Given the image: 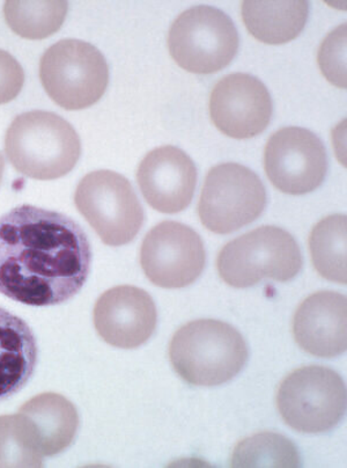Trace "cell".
I'll use <instances>...</instances> for the list:
<instances>
[{
  "label": "cell",
  "instance_id": "cell-1",
  "mask_svg": "<svg viewBox=\"0 0 347 468\" xmlns=\"http://www.w3.org/2000/svg\"><path fill=\"white\" fill-rule=\"evenodd\" d=\"M84 229L59 212L20 206L0 217V293L30 306L63 304L89 279Z\"/></svg>",
  "mask_w": 347,
  "mask_h": 468
},
{
  "label": "cell",
  "instance_id": "cell-2",
  "mask_svg": "<svg viewBox=\"0 0 347 468\" xmlns=\"http://www.w3.org/2000/svg\"><path fill=\"white\" fill-rule=\"evenodd\" d=\"M8 162L35 180H56L75 168L81 154L75 128L55 112L33 111L16 116L5 136Z\"/></svg>",
  "mask_w": 347,
  "mask_h": 468
},
{
  "label": "cell",
  "instance_id": "cell-3",
  "mask_svg": "<svg viewBox=\"0 0 347 468\" xmlns=\"http://www.w3.org/2000/svg\"><path fill=\"white\" fill-rule=\"evenodd\" d=\"M245 339L231 324L214 319L186 324L169 346L174 369L195 387H218L240 374L248 361Z\"/></svg>",
  "mask_w": 347,
  "mask_h": 468
},
{
  "label": "cell",
  "instance_id": "cell-4",
  "mask_svg": "<svg viewBox=\"0 0 347 468\" xmlns=\"http://www.w3.org/2000/svg\"><path fill=\"white\" fill-rule=\"evenodd\" d=\"M216 267L226 283L245 289L264 279H294L301 271L302 255L292 234L277 227H262L228 242L219 253Z\"/></svg>",
  "mask_w": 347,
  "mask_h": 468
},
{
  "label": "cell",
  "instance_id": "cell-5",
  "mask_svg": "<svg viewBox=\"0 0 347 468\" xmlns=\"http://www.w3.org/2000/svg\"><path fill=\"white\" fill-rule=\"evenodd\" d=\"M40 80L47 94L58 106L80 111L102 98L110 82V68L98 48L68 38L43 54Z\"/></svg>",
  "mask_w": 347,
  "mask_h": 468
},
{
  "label": "cell",
  "instance_id": "cell-6",
  "mask_svg": "<svg viewBox=\"0 0 347 468\" xmlns=\"http://www.w3.org/2000/svg\"><path fill=\"white\" fill-rule=\"evenodd\" d=\"M236 25L214 6L199 5L182 13L168 36L172 58L184 70L210 75L223 70L238 49Z\"/></svg>",
  "mask_w": 347,
  "mask_h": 468
},
{
  "label": "cell",
  "instance_id": "cell-7",
  "mask_svg": "<svg viewBox=\"0 0 347 468\" xmlns=\"http://www.w3.org/2000/svg\"><path fill=\"white\" fill-rule=\"evenodd\" d=\"M277 406L281 418L294 431H330L345 415L344 380L329 367H300L280 384Z\"/></svg>",
  "mask_w": 347,
  "mask_h": 468
},
{
  "label": "cell",
  "instance_id": "cell-8",
  "mask_svg": "<svg viewBox=\"0 0 347 468\" xmlns=\"http://www.w3.org/2000/svg\"><path fill=\"white\" fill-rule=\"evenodd\" d=\"M77 209L104 244L119 247L137 237L144 210L127 177L102 170L89 173L78 185Z\"/></svg>",
  "mask_w": 347,
  "mask_h": 468
},
{
  "label": "cell",
  "instance_id": "cell-9",
  "mask_svg": "<svg viewBox=\"0 0 347 468\" xmlns=\"http://www.w3.org/2000/svg\"><path fill=\"white\" fill-rule=\"evenodd\" d=\"M267 206V190L256 173L240 164L212 168L199 199L198 215L211 232L228 234L258 219Z\"/></svg>",
  "mask_w": 347,
  "mask_h": 468
},
{
  "label": "cell",
  "instance_id": "cell-10",
  "mask_svg": "<svg viewBox=\"0 0 347 468\" xmlns=\"http://www.w3.org/2000/svg\"><path fill=\"white\" fill-rule=\"evenodd\" d=\"M205 261L202 238L184 224L172 220L160 223L142 241V271L160 288L188 287L202 275Z\"/></svg>",
  "mask_w": 347,
  "mask_h": 468
},
{
  "label": "cell",
  "instance_id": "cell-11",
  "mask_svg": "<svg viewBox=\"0 0 347 468\" xmlns=\"http://www.w3.org/2000/svg\"><path fill=\"white\" fill-rule=\"evenodd\" d=\"M264 166L268 179L280 192L305 195L323 184L328 171L327 153L322 141L310 130L284 128L268 140Z\"/></svg>",
  "mask_w": 347,
  "mask_h": 468
},
{
  "label": "cell",
  "instance_id": "cell-12",
  "mask_svg": "<svg viewBox=\"0 0 347 468\" xmlns=\"http://www.w3.org/2000/svg\"><path fill=\"white\" fill-rule=\"evenodd\" d=\"M211 119L216 128L236 140L262 133L270 123L272 100L267 86L247 73L226 76L212 90Z\"/></svg>",
  "mask_w": 347,
  "mask_h": 468
},
{
  "label": "cell",
  "instance_id": "cell-13",
  "mask_svg": "<svg viewBox=\"0 0 347 468\" xmlns=\"http://www.w3.org/2000/svg\"><path fill=\"white\" fill-rule=\"evenodd\" d=\"M158 314L153 299L144 290L120 285L104 292L94 307V326L108 345L121 349L138 348L153 335Z\"/></svg>",
  "mask_w": 347,
  "mask_h": 468
},
{
  "label": "cell",
  "instance_id": "cell-14",
  "mask_svg": "<svg viewBox=\"0 0 347 468\" xmlns=\"http://www.w3.org/2000/svg\"><path fill=\"white\" fill-rule=\"evenodd\" d=\"M142 197L153 209L176 214L193 201L197 170L193 160L179 147L167 145L151 151L137 173Z\"/></svg>",
  "mask_w": 347,
  "mask_h": 468
},
{
  "label": "cell",
  "instance_id": "cell-15",
  "mask_svg": "<svg viewBox=\"0 0 347 468\" xmlns=\"http://www.w3.org/2000/svg\"><path fill=\"white\" fill-rule=\"evenodd\" d=\"M346 314L344 294L333 292L311 294L295 314V341L300 348L314 356H340L347 348Z\"/></svg>",
  "mask_w": 347,
  "mask_h": 468
},
{
  "label": "cell",
  "instance_id": "cell-16",
  "mask_svg": "<svg viewBox=\"0 0 347 468\" xmlns=\"http://www.w3.org/2000/svg\"><path fill=\"white\" fill-rule=\"evenodd\" d=\"M37 342L25 320L0 307V401L15 396L32 378Z\"/></svg>",
  "mask_w": 347,
  "mask_h": 468
},
{
  "label": "cell",
  "instance_id": "cell-17",
  "mask_svg": "<svg viewBox=\"0 0 347 468\" xmlns=\"http://www.w3.org/2000/svg\"><path fill=\"white\" fill-rule=\"evenodd\" d=\"M19 411L34 423L43 456L62 453L75 441L79 415L75 405L60 394H38L21 406Z\"/></svg>",
  "mask_w": 347,
  "mask_h": 468
},
{
  "label": "cell",
  "instance_id": "cell-18",
  "mask_svg": "<svg viewBox=\"0 0 347 468\" xmlns=\"http://www.w3.org/2000/svg\"><path fill=\"white\" fill-rule=\"evenodd\" d=\"M310 15L307 2H245L242 18L249 33L268 45L294 40L305 28Z\"/></svg>",
  "mask_w": 347,
  "mask_h": 468
},
{
  "label": "cell",
  "instance_id": "cell-19",
  "mask_svg": "<svg viewBox=\"0 0 347 468\" xmlns=\"http://www.w3.org/2000/svg\"><path fill=\"white\" fill-rule=\"evenodd\" d=\"M345 215L329 216L312 229L310 250L315 270L325 280L346 284Z\"/></svg>",
  "mask_w": 347,
  "mask_h": 468
},
{
  "label": "cell",
  "instance_id": "cell-20",
  "mask_svg": "<svg viewBox=\"0 0 347 468\" xmlns=\"http://www.w3.org/2000/svg\"><path fill=\"white\" fill-rule=\"evenodd\" d=\"M43 453L34 423L23 413L0 416V467H41Z\"/></svg>",
  "mask_w": 347,
  "mask_h": 468
},
{
  "label": "cell",
  "instance_id": "cell-21",
  "mask_svg": "<svg viewBox=\"0 0 347 468\" xmlns=\"http://www.w3.org/2000/svg\"><path fill=\"white\" fill-rule=\"evenodd\" d=\"M68 8L67 2H7L4 16L17 36L43 40L62 27Z\"/></svg>",
  "mask_w": 347,
  "mask_h": 468
},
{
  "label": "cell",
  "instance_id": "cell-22",
  "mask_svg": "<svg viewBox=\"0 0 347 468\" xmlns=\"http://www.w3.org/2000/svg\"><path fill=\"white\" fill-rule=\"evenodd\" d=\"M234 467H299L297 446L278 433L263 432L241 441L234 450Z\"/></svg>",
  "mask_w": 347,
  "mask_h": 468
},
{
  "label": "cell",
  "instance_id": "cell-23",
  "mask_svg": "<svg viewBox=\"0 0 347 468\" xmlns=\"http://www.w3.org/2000/svg\"><path fill=\"white\" fill-rule=\"evenodd\" d=\"M321 70L331 84L346 88V25L332 30L319 51Z\"/></svg>",
  "mask_w": 347,
  "mask_h": 468
},
{
  "label": "cell",
  "instance_id": "cell-24",
  "mask_svg": "<svg viewBox=\"0 0 347 468\" xmlns=\"http://www.w3.org/2000/svg\"><path fill=\"white\" fill-rule=\"evenodd\" d=\"M24 84L23 67L10 53L0 49V105L15 100Z\"/></svg>",
  "mask_w": 347,
  "mask_h": 468
},
{
  "label": "cell",
  "instance_id": "cell-25",
  "mask_svg": "<svg viewBox=\"0 0 347 468\" xmlns=\"http://www.w3.org/2000/svg\"><path fill=\"white\" fill-rule=\"evenodd\" d=\"M4 171H5V162H4L3 155L0 154V184H2Z\"/></svg>",
  "mask_w": 347,
  "mask_h": 468
}]
</instances>
